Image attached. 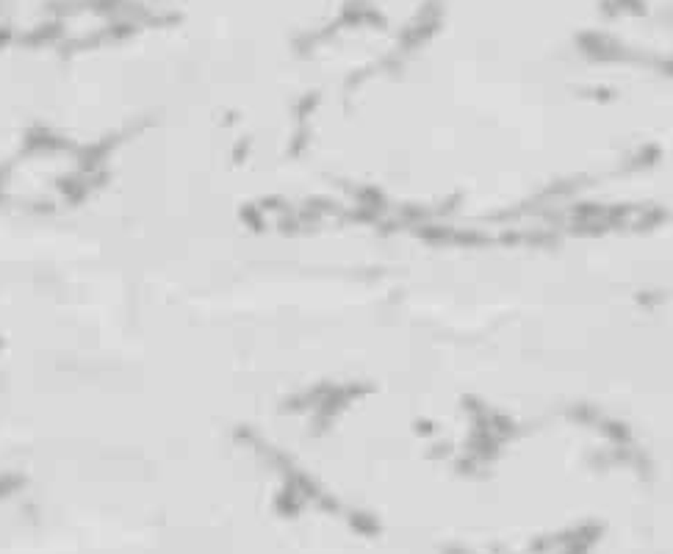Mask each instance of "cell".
<instances>
[{
    "instance_id": "obj_1",
    "label": "cell",
    "mask_w": 673,
    "mask_h": 554,
    "mask_svg": "<svg viewBox=\"0 0 673 554\" xmlns=\"http://www.w3.org/2000/svg\"><path fill=\"white\" fill-rule=\"evenodd\" d=\"M125 33L97 28L75 0L0 11V214H61L94 197L136 122L89 117L86 72Z\"/></svg>"
}]
</instances>
